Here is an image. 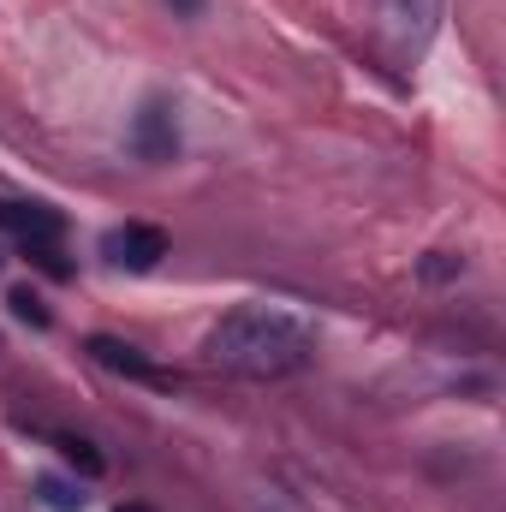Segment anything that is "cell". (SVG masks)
<instances>
[{"label":"cell","mask_w":506,"mask_h":512,"mask_svg":"<svg viewBox=\"0 0 506 512\" xmlns=\"http://www.w3.org/2000/svg\"><path fill=\"white\" fill-rule=\"evenodd\" d=\"M54 447H60V459L66 465H78L84 477H102L108 471V459L96 453V441H84V435H54Z\"/></svg>","instance_id":"obj_7"},{"label":"cell","mask_w":506,"mask_h":512,"mask_svg":"<svg viewBox=\"0 0 506 512\" xmlns=\"http://www.w3.org/2000/svg\"><path fill=\"white\" fill-rule=\"evenodd\" d=\"M167 6H179L185 18H197V12H203V0H167Z\"/></svg>","instance_id":"obj_10"},{"label":"cell","mask_w":506,"mask_h":512,"mask_svg":"<svg viewBox=\"0 0 506 512\" xmlns=\"http://www.w3.org/2000/svg\"><path fill=\"white\" fill-rule=\"evenodd\" d=\"M387 18H393V30L399 36H423L429 30V18H435V0H387Z\"/></svg>","instance_id":"obj_6"},{"label":"cell","mask_w":506,"mask_h":512,"mask_svg":"<svg viewBox=\"0 0 506 512\" xmlns=\"http://www.w3.org/2000/svg\"><path fill=\"white\" fill-rule=\"evenodd\" d=\"M102 256L126 274H149L161 256H167V233L161 227H143V221H126L114 233H102Z\"/></svg>","instance_id":"obj_2"},{"label":"cell","mask_w":506,"mask_h":512,"mask_svg":"<svg viewBox=\"0 0 506 512\" xmlns=\"http://www.w3.org/2000/svg\"><path fill=\"white\" fill-rule=\"evenodd\" d=\"M90 358L102 364V370H114V376H131V382H149V387H161L167 376L137 352V346H126V340H114V334H90Z\"/></svg>","instance_id":"obj_5"},{"label":"cell","mask_w":506,"mask_h":512,"mask_svg":"<svg viewBox=\"0 0 506 512\" xmlns=\"http://www.w3.org/2000/svg\"><path fill=\"white\" fill-rule=\"evenodd\" d=\"M0 227L18 233L24 245H54L66 233L60 209H48V203H0Z\"/></svg>","instance_id":"obj_4"},{"label":"cell","mask_w":506,"mask_h":512,"mask_svg":"<svg viewBox=\"0 0 506 512\" xmlns=\"http://www.w3.org/2000/svg\"><path fill=\"white\" fill-rule=\"evenodd\" d=\"M316 352V328L286 310V304H239L227 310L209 340H203V364L209 370H227V376H245V382H274V376H292L304 370Z\"/></svg>","instance_id":"obj_1"},{"label":"cell","mask_w":506,"mask_h":512,"mask_svg":"<svg viewBox=\"0 0 506 512\" xmlns=\"http://www.w3.org/2000/svg\"><path fill=\"white\" fill-rule=\"evenodd\" d=\"M131 149H137L143 161H173L179 126H173V102H167V96H149V102L137 108V120H131Z\"/></svg>","instance_id":"obj_3"},{"label":"cell","mask_w":506,"mask_h":512,"mask_svg":"<svg viewBox=\"0 0 506 512\" xmlns=\"http://www.w3.org/2000/svg\"><path fill=\"white\" fill-rule=\"evenodd\" d=\"M6 304H12V316H18V322H30V328H48V304H42L30 286H12V292H6Z\"/></svg>","instance_id":"obj_9"},{"label":"cell","mask_w":506,"mask_h":512,"mask_svg":"<svg viewBox=\"0 0 506 512\" xmlns=\"http://www.w3.org/2000/svg\"><path fill=\"white\" fill-rule=\"evenodd\" d=\"M120 512H155V507H143V501H126V507H120Z\"/></svg>","instance_id":"obj_11"},{"label":"cell","mask_w":506,"mask_h":512,"mask_svg":"<svg viewBox=\"0 0 506 512\" xmlns=\"http://www.w3.org/2000/svg\"><path fill=\"white\" fill-rule=\"evenodd\" d=\"M36 495L48 512H84V489L66 483V477H36Z\"/></svg>","instance_id":"obj_8"}]
</instances>
